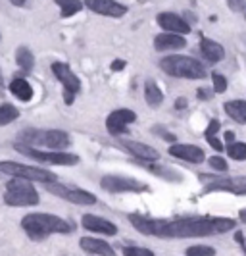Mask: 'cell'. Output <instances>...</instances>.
Returning <instances> with one entry per match:
<instances>
[{
	"label": "cell",
	"mask_w": 246,
	"mask_h": 256,
	"mask_svg": "<svg viewBox=\"0 0 246 256\" xmlns=\"http://www.w3.org/2000/svg\"><path fill=\"white\" fill-rule=\"evenodd\" d=\"M129 222L143 235H154L162 239H185V237H206L220 235L235 230L231 218H181V220H152L139 214H129Z\"/></svg>",
	"instance_id": "1"
},
{
	"label": "cell",
	"mask_w": 246,
	"mask_h": 256,
	"mask_svg": "<svg viewBox=\"0 0 246 256\" xmlns=\"http://www.w3.org/2000/svg\"><path fill=\"white\" fill-rule=\"evenodd\" d=\"M21 228L33 241H42L54 233H69L71 226L54 214H42V212H33L27 214L21 220Z\"/></svg>",
	"instance_id": "2"
},
{
	"label": "cell",
	"mask_w": 246,
	"mask_h": 256,
	"mask_svg": "<svg viewBox=\"0 0 246 256\" xmlns=\"http://www.w3.org/2000/svg\"><path fill=\"white\" fill-rule=\"evenodd\" d=\"M160 68L173 77H183V79H204L206 77V68L198 60L191 56H168L162 58Z\"/></svg>",
	"instance_id": "3"
},
{
	"label": "cell",
	"mask_w": 246,
	"mask_h": 256,
	"mask_svg": "<svg viewBox=\"0 0 246 256\" xmlns=\"http://www.w3.org/2000/svg\"><path fill=\"white\" fill-rule=\"evenodd\" d=\"M17 142H23L29 146H52V148H60V146H69V135L60 129H25L19 133Z\"/></svg>",
	"instance_id": "4"
},
{
	"label": "cell",
	"mask_w": 246,
	"mask_h": 256,
	"mask_svg": "<svg viewBox=\"0 0 246 256\" xmlns=\"http://www.w3.org/2000/svg\"><path fill=\"white\" fill-rule=\"evenodd\" d=\"M4 202L8 206H35L39 204V192L31 181L13 178L6 183Z\"/></svg>",
	"instance_id": "5"
},
{
	"label": "cell",
	"mask_w": 246,
	"mask_h": 256,
	"mask_svg": "<svg viewBox=\"0 0 246 256\" xmlns=\"http://www.w3.org/2000/svg\"><path fill=\"white\" fill-rule=\"evenodd\" d=\"M0 174H8V176H13L17 180H27L31 183L39 181V183H44V185L56 183V180H58V176L54 172H48L44 168L25 166V164H17V162H10V160L0 162Z\"/></svg>",
	"instance_id": "6"
},
{
	"label": "cell",
	"mask_w": 246,
	"mask_h": 256,
	"mask_svg": "<svg viewBox=\"0 0 246 256\" xmlns=\"http://www.w3.org/2000/svg\"><path fill=\"white\" fill-rule=\"evenodd\" d=\"M13 148L17 152L25 154L29 158H35L39 162H44V164H54V166H75L79 164V156L77 154H69V152H44V150H37L29 144H23V142H15Z\"/></svg>",
	"instance_id": "7"
},
{
	"label": "cell",
	"mask_w": 246,
	"mask_h": 256,
	"mask_svg": "<svg viewBox=\"0 0 246 256\" xmlns=\"http://www.w3.org/2000/svg\"><path fill=\"white\" fill-rule=\"evenodd\" d=\"M52 74L58 77V81L64 85V100L67 106H71L75 94L81 90V81H79V77L75 76V74L71 72V68L67 64H64V62H54V64H52Z\"/></svg>",
	"instance_id": "8"
},
{
	"label": "cell",
	"mask_w": 246,
	"mask_h": 256,
	"mask_svg": "<svg viewBox=\"0 0 246 256\" xmlns=\"http://www.w3.org/2000/svg\"><path fill=\"white\" fill-rule=\"evenodd\" d=\"M44 187L48 192L56 194V196H62V198L73 202V204L91 206L96 202V196L92 192L79 189V187H67V185H60V183H50V185H44Z\"/></svg>",
	"instance_id": "9"
},
{
	"label": "cell",
	"mask_w": 246,
	"mask_h": 256,
	"mask_svg": "<svg viewBox=\"0 0 246 256\" xmlns=\"http://www.w3.org/2000/svg\"><path fill=\"white\" fill-rule=\"evenodd\" d=\"M202 181H208L204 191H229L235 194H246V176L241 178H216V176H200Z\"/></svg>",
	"instance_id": "10"
},
{
	"label": "cell",
	"mask_w": 246,
	"mask_h": 256,
	"mask_svg": "<svg viewBox=\"0 0 246 256\" xmlns=\"http://www.w3.org/2000/svg\"><path fill=\"white\" fill-rule=\"evenodd\" d=\"M100 187L108 192H141L148 191V185L125 176H106L100 181Z\"/></svg>",
	"instance_id": "11"
},
{
	"label": "cell",
	"mask_w": 246,
	"mask_h": 256,
	"mask_svg": "<svg viewBox=\"0 0 246 256\" xmlns=\"http://www.w3.org/2000/svg\"><path fill=\"white\" fill-rule=\"evenodd\" d=\"M137 120V114L129 110V108H119V110H114L112 114L108 116L106 120V129L110 135L114 137H119L123 133H127V126L133 124Z\"/></svg>",
	"instance_id": "12"
},
{
	"label": "cell",
	"mask_w": 246,
	"mask_h": 256,
	"mask_svg": "<svg viewBox=\"0 0 246 256\" xmlns=\"http://www.w3.org/2000/svg\"><path fill=\"white\" fill-rule=\"evenodd\" d=\"M156 22H158V26L162 27V29H166V33L181 35V37L183 35H187V33H191V26L183 20L181 16H177V14H173V12L158 14Z\"/></svg>",
	"instance_id": "13"
},
{
	"label": "cell",
	"mask_w": 246,
	"mask_h": 256,
	"mask_svg": "<svg viewBox=\"0 0 246 256\" xmlns=\"http://www.w3.org/2000/svg\"><path fill=\"white\" fill-rule=\"evenodd\" d=\"M85 6L91 8L92 12L108 16V18H121L127 14V6L114 2V0H89V2H85Z\"/></svg>",
	"instance_id": "14"
},
{
	"label": "cell",
	"mask_w": 246,
	"mask_h": 256,
	"mask_svg": "<svg viewBox=\"0 0 246 256\" xmlns=\"http://www.w3.org/2000/svg\"><path fill=\"white\" fill-rule=\"evenodd\" d=\"M169 154L175 156V158L187 160L191 164H202L204 158H206L204 150L196 144H173V146H169Z\"/></svg>",
	"instance_id": "15"
},
{
	"label": "cell",
	"mask_w": 246,
	"mask_h": 256,
	"mask_svg": "<svg viewBox=\"0 0 246 256\" xmlns=\"http://www.w3.org/2000/svg\"><path fill=\"white\" fill-rule=\"evenodd\" d=\"M81 226L92 233H102V235H116L117 233L116 224H112L110 220L100 218V216H94V214H85L81 218Z\"/></svg>",
	"instance_id": "16"
},
{
	"label": "cell",
	"mask_w": 246,
	"mask_h": 256,
	"mask_svg": "<svg viewBox=\"0 0 246 256\" xmlns=\"http://www.w3.org/2000/svg\"><path fill=\"white\" fill-rule=\"evenodd\" d=\"M121 144H123L125 150H129L139 160H144V162H156V160H160V152L156 150L154 146H148L144 142H137V141H121Z\"/></svg>",
	"instance_id": "17"
},
{
	"label": "cell",
	"mask_w": 246,
	"mask_h": 256,
	"mask_svg": "<svg viewBox=\"0 0 246 256\" xmlns=\"http://www.w3.org/2000/svg\"><path fill=\"white\" fill-rule=\"evenodd\" d=\"M156 50L166 52V50H179L187 46V38L181 35H173V33H160L154 37Z\"/></svg>",
	"instance_id": "18"
},
{
	"label": "cell",
	"mask_w": 246,
	"mask_h": 256,
	"mask_svg": "<svg viewBox=\"0 0 246 256\" xmlns=\"http://www.w3.org/2000/svg\"><path fill=\"white\" fill-rule=\"evenodd\" d=\"M81 248L91 252V254H100V256H116L114 248L110 244L102 241V239H91V237H83L81 239Z\"/></svg>",
	"instance_id": "19"
},
{
	"label": "cell",
	"mask_w": 246,
	"mask_h": 256,
	"mask_svg": "<svg viewBox=\"0 0 246 256\" xmlns=\"http://www.w3.org/2000/svg\"><path fill=\"white\" fill-rule=\"evenodd\" d=\"M200 50L204 54V58H206L208 62H212V64H218V62H221L225 58L223 46H221L220 42L212 40V38H202L200 40Z\"/></svg>",
	"instance_id": "20"
},
{
	"label": "cell",
	"mask_w": 246,
	"mask_h": 256,
	"mask_svg": "<svg viewBox=\"0 0 246 256\" xmlns=\"http://www.w3.org/2000/svg\"><path fill=\"white\" fill-rule=\"evenodd\" d=\"M10 92H12L13 96H17L21 102H29V100H31V96H33V89H31V85L27 83L25 79H21V77L13 79L12 83H10Z\"/></svg>",
	"instance_id": "21"
},
{
	"label": "cell",
	"mask_w": 246,
	"mask_h": 256,
	"mask_svg": "<svg viewBox=\"0 0 246 256\" xmlns=\"http://www.w3.org/2000/svg\"><path fill=\"white\" fill-rule=\"evenodd\" d=\"M144 98H146V104L150 108H158L160 104L164 102V92L154 81H146L144 83Z\"/></svg>",
	"instance_id": "22"
},
{
	"label": "cell",
	"mask_w": 246,
	"mask_h": 256,
	"mask_svg": "<svg viewBox=\"0 0 246 256\" xmlns=\"http://www.w3.org/2000/svg\"><path fill=\"white\" fill-rule=\"evenodd\" d=\"M225 112L235 122L246 124V100H229L225 104Z\"/></svg>",
	"instance_id": "23"
},
{
	"label": "cell",
	"mask_w": 246,
	"mask_h": 256,
	"mask_svg": "<svg viewBox=\"0 0 246 256\" xmlns=\"http://www.w3.org/2000/svg\"><path fill=\"white\" fill-rule=\"evenodd\" d=\"M15 62H17V66L23 72H31L35 68V56H33V52L29 50L27 46H19L15 50Z\"/></svg>",
	"instance_id": "24"
},
{
	"label": "cell",
	"mask_w": 246,
	"mask_h": 256,
	"mask_svg": "<svg viewBox=\"0 0 246 256\" xmlns=\"http://www.w3.org/2000/svg\"><path fill=\"white\" fill-rule=\"evenodd\" d=\"M19 118V110L13 104H0V128L8 126Z\"/></svg>",
	"instance_id": "25"
},
{
	"label": "cell",
	"mask_w": 246,
	"mask_h": 256,
	"mask_svg": "<svg viewBox=\"0 0 246 256\" xmlns=\"http://www.w3.org/2000/svg\"><path fill=\"white\" fill-rule=\"evenodd\" d=\"M56 4L60 6L62 18H69L83 10V2H79V0H56Z\"/></svg>",
	"instance_id": "26"
},
{
	"label": "cell",
	"mask_w": 246,
	"mask_h": 256,
	"mask_svg": "<svg viewBox=\"0 0 246 256\" xmlns=\"http://www.w3.org/2000/svg\"><path fill=\"white\" fill-rule=\"evenodd\" d=\"M227 152L233 160H246V142H231V144H227Z\"/></svg>",
	"instance_id": "27"
},
{
	"label": "cell",
	"mask_w": 246,
	"mask_h": 256,
	"mask_svg": "<svg viewBox=\"0 0 246 256\" xmlns=\"http://www.w3.org/2000/svg\"><path fill=\"white\" fill-rule=\"evenodd\" d=\"M187 256H216V248L208 246V244H195L187 248Z\"/></svg>",
	"instance_id": "28"
},
{
	"label": "cell",
	"mask_w": 246,
	"mask_h": 256,
	"mask_svg": "<svg viewBox=\"0 0 246 256\" xmlns=\"http://www.w3.org/2000/svg\"><path fill=\"white\" fill-rule=\"evenodd\" d=\"M123 256H156L150 248H143V246H125L123 248Z\"/></svg>",
	"instance_id": "29"
},
{
	"label": "cell",
	"mask_w": 246,
	"mask_h": 256,
	"mask_svg": "<svg viewBox=\"0 0 246 256\" xmlns=\"http://www.w3.org/2000/svg\"><path fill=\"white\" fill-rule=\"evenodd\" d=\"M212 81H214V92H225L227 90V79L220 74H214L212 76Z\"/></svg>",
	"instance_id": "30"
},
{
	"label": "cell",
	"mask_w": 246,
	"mask_h": 256,
	"mask_svg": "<svg viewBox=\"0 0 246 256\" xmlns=\"http://www.w3.org/2000/svg\"><path fill=\"white\" fill-rule=\"evenodd\" d=\"M148 170H150V172H154V174H158V176H164L166 180H179V176H177V174H173V172H171V170H168V168L148 166Z\"/></svg>",
	"instance_id": "31"
},
{
	"label": "cell",
	"mask_w": 246,
	"mask_h": 256,
	"mask_svg": "<svg viewBox=\"0 0 246 256\" xmlns=\"http://www.w3.org/2000/svg\"><path fill=\"white\" fill-rule=\"evenodd\" d=\"M208 162H210V166L214 168V170H218V172H227V170H229L227 162H225L221 156H212Z\"/></svg>",
	"instance_id": "32"
},
{
	"label": "cell",
	"mask_w": 246,
	"mask_h": 256,
	"mask_svg": "<svg viewBox=\"0 0 246 256\" xmlns=\"http://www.w3.org/2000/svg\"><path fill=\"white\" fill-rule=\"evenodd\" d=\"M220 129H221L220 122H218V120H212V122H210V126L206 128V133H204V137H206V139H210V137H216V135L220 133Z\"/></svg>",
	"instance_id": "33"
},
{
	"label": "cell",
	"mask_w": 246,
	"mask_h": 256,
	"mask_svg": "<svg viewBox=\"0 0 246 256\" xmlns=\"http://www.w3.org/2000/svg\"><path fill=\"white\" fill-rule=\"evenodd\" d=\"M206 141L210 142V144H212V148H216L218 152H221V150L225 148V146H223V142H221L218 137H210V139H206Z\"/></svg>",
	"instance_id": "34"
},
{
	"label": "cell",
	"mask_w": 246,
	"mask_h": 256,
	"mask_svg": "<svg viewBox=\"0 0 246 256\" xmlns=\"http://www.w3.org/2000/svg\"><path fill=\"white\" fill-rule=\"evenodd\" d=\"M125 68V60H114L112 62V72H121Z\"/></svg>",
	"instance_id": "35"
},
{
	"label": "cell",
	"mask_w": 246,
	"mask_h": 256,
	"mask_svg": "<svg viewBox=\"0 0 246 256\" xmlns=\"http://www.w3.org/2000/svg\"><path fill=\"white\" fill-rule=\"evenodd\" d=\"M229 6H235L233 10H241V12L245 14V18H246V4H237V2H229Z\"/></svg>",
	"instance_id": "36"
},
{
	"label": "cell",
	"mask_w": 246,
	"mask_h": 256,
	"mask_svg": "<svg viewBox=\"0 0 246 256\" xmlns=\"http://www.w3.org/2000/svg\"><path fill=\"white\" fill-rule=\"evenodd\" d=\"M175 108H177V110L187 108V98H177V100H175Z\"/></svg>",
	"instance_id": "37"
},
{
	"label": "cell",
	"mask_w": 246,
	"mask_h": 256,
	"mask_svg": "<svg viewBox=\"0 0 246 256\" xmlns=\"http://www.w3.org/2000/svg\"><path fill=\"white\" fill-rule=\"evenodd\" d=\"M233 139H235V135L231 133V131H227V133H225V141H227V144H231Z\"/></svg>",
	"instance_id": "38"
},
{
	"label": "cell",
	"mask_w": 246,
	"mask_h": 256,
	"mask_svg": "<svg viewBox=\"0 0 246 256\" xmlns=\"http://www.w3.org/2000/svg\"><path fill=\"white\" fill-rule=\"evenodd\" d=\"M198 96L206 100V98H210V92H208V90H204V89H200V90H198Z\"/></svg>",
	"instance_id": "39"
},
{
	"label": "cell",
	"mask_w": 246,
	"mask_h": 256,
	"mask_svg": "<svg viewBox=\"0 0 246 256\" xmlns=\"http://www.w3.org/2000/svg\"><path fill=\"white\" fill-rule=\"evenodd\" d=\"M13 6H29V2H25V0H12Z\"/></svg>",
	"instance_id": "40"
},
{
	"label": "cell",
	"mask_w": 246,
	"mask_h": 256,
	"mask_svg": "<svg viewBox=\"0 0 246 256\" xmlns=\"http://www.w3.org/2000/svg\"><path fill=\"white\" fill-rule=\"evenodd\" d=\"M239 218H241V222H243V224H246V208H245V210H241Z\"/></svg>",
	"instance_id": "41"
},
{
	"label": "cell",
	"mask_w": 246,
	"mask_h": 256,
	"mask_svg": "<svg viewBox=\"0 0 246 256\" xmlns=\"http://www.w3.org/2000/svg\"><path fill=\"white\" fill-rule=\"evenodd\" d=\"M2 92H4V81H2V74H0V96H2Z\"/></svg>",
	"instance_id": "42"
}]
</instances>
